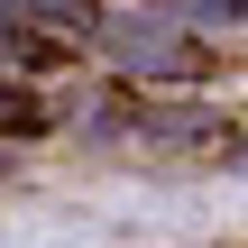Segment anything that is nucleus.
<instances>
[{"mask_svg":"<svg viewBox=\"0 0 248 248\" xmlns=\"http://www.w3.org/2000/svg\"><path fill=\"white\" fill-rule=\"evenodd\" d=\"M110 37V55L129 64V74H156V83H184L193 74V37L175 28V18H120V28H101Z\"/></svg>","mask_w":248,"mask_h":248,"instance_id":"1","label":"nucleus"},{"mask_svg":"<svg viewBox=\"0 0 248 248\" xmlns=\"http://www.w3.org/2000/svg\"><path fill=\"white\" fill-rule=\"evenodd\" d=\"M9 28H64V37H101V9L92 0H0Z\"/></svg>","mask_w":248,"mask_h":248,"instance_id":"2","label":"nucleus"},{"mask_svg":"<svg viewBox=\"0 0 248 248\" xmlns=\"http://www.w3.org/2000/svg\"><path fill=\"white\" fill-rule=\"evenodd\" d=\"M0 129H18V138H28V129H46V110H37L28 92H0Z\"/></svg>","mask_w":248,"mask_h":248,"instance_id":"3","label":"nucleus"},{"mask_svg":"<svg viewBox=\"0 0 248 248\" xmlns=\"http://www.w3.org/2000/svg\"><path fill=\"white\" fill-rule=\"evenodd\" d=\"M202 28H248V0H193Z\"/></svg>","mask_w":248,"mask_h":248,"instance_id":"4","label":"nucleus"}]
</instances>
